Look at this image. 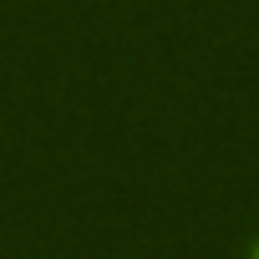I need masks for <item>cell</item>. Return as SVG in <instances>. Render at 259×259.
I'll return each mask as SVG.
<instances>
[{"label":"cell","instance_id":"cell-1","mask_svg":"<svg viewBox=\"0 0 259 259\" xmlns=\"http://www.w3.org/2000/svg\"><path fill=\"white\" fill-rule=\"evenodd\" d=\"M254 259H259V254H254Z\"/></svg>","mask_w":259,"mask_h":259}]
</instances>
